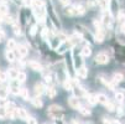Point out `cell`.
<instances>
[{"label":"cell","instance_id":"9","mask_svg":"<svg viewBox=\"0 0 125 124\" xmlns=\"http://www.w3.org/2000/svg\"><path fill=\"white\" fill-rule=\"evenodd\" d=\"M33 90H35V94H36V96H41L45 92V87H43L42 83H36Z\"/></svg>","mask_w":125,"mask_h":124},{"label":"cell","instance_id":"18","mask_svg":"<svg viewBox=\"0 0 125 124\" xmlns=\"http://www.w3.org/2000/svg\"><path fill=\"white\" fill-rule=\"evenodd\" d=\"M6 73H8V77H9V78H11V79H16V76H17V73H19V71L15 69V68H10Z\"/></svg>","mask_w":125,"mask_h":124},{"label":"cell","instance_id":"22","mask_svg":"<svg viewBox=\"0 0 125 124\" xmlns=\"http://www.w3.org/2000/svg\"><path fill=\"white\" fill-rule=\"evenodd\" d=\"M16 42H15V40H12V39H9L8 40V42H6V47H8V50H15L16 48Z\"/></svg>","mask_w":125,"mask_h":124},{"label":"cell","instance_id":"11","mask_svg":"<svg viewBox=\"0 0 125 124\" xmlns=\"http://www.w3.org/2000/svg\"><path fill=\"white\" fill-rule=\"evenodd\" d=\"M8 14H9V8H8L6 3H1V4H0V17L5 16Z\"/></svg>","mask_w":125,"mask_h":124},{"label":"cell","instance_id":"40","mask_svg":"<svg viewBox=\"0 0 125 124\" xmlns=\"http://www.w3.org/2000/svg\"><path fill=\"white\" fill-rule=\"evenodd\" d=\"M61 1V4H63V5H69L71 4V0H60Z\"/></svg>","mask_w":125,"mask_h":124},{"label":"cell","instance_id":"27","mask_svg":"<svg viewBox=\"0 0 125 124\" xmlns=\"http://www.w3.org/2000/svg\"><path fill=\"white\" fill-rule=\"evenodd\" d=\"M63 87H64L66 91H72V90H73V84H72V82H71V79H67V81L63 83Z\"/></svg>","mask_w":125,"mask_h":124},{"label":"cell","instance_id":"2","mask_svg":"<svg viewBox=\"0 0 125 124\" xmlns=\"http://www.w3.org/2000/svg\"><path fill=\"white\" fill-rule=\"evenodd\" d=\"M95 62L99 63V65H105L109 62V56L105 54V52H100L95 56Z\"/></svg>","mask_w":125,"mask_h":124},{"label":"cell","instance_id":"32","mask_svg":"<svg viewBox=\"0 0 125 124\" xmlns=\"http://www.w3.org/2000/svg\"><path fill=\"white\" fill-rule=\"evenodd\" d=\"M6 117H8V114H6L5 107H0V119H1V120H4Z\"/></svg>","mask_w":125,"mask_h":124},{"label":"cell","instance_id":"21","mask_svg":"<svg viewBox=\"0 0 125 124\" xmlns=\"http://www.w3.org/2000/svg\"><path fill=\"white\" fill-rule=\"evenodd\" d=\"M16 81L19 83H24L26 81V73L25 72H19L17 76H16Z\"/></svg>","mask_w":125,"mask_h":124},{"label":"cell","instance_id":"7","mask_svg":"<svg viewBox=\"0 0 125 124\" xmlns=\"http://www.w3.org/2000/svg\"><path fill=\"white\" fill-rule=\"evenodd\" d=\"M17 118L21 120H27L29 119V113L24 108H17Z\"/></svg>","mask_w":125,"mask_h":124},{"label":"cell","instance_id":"23","mask_svg":"<svg viewBox=\"0 0 125 124\" xmlns=\"http://www.w3.org/2000/svg\"><path fill=\"white\" fill-rule=\"evenodd\" d=\"M78 111H79V113L82 115H91V111H89L87 107H83V105H79Z\"/></svg>","mask_w":125,"mask_h":124},{"label":"cell","instance_id":"20","mask_svg":"<svg viewBox=\"0 0 125 124\" xmlns=\"http://www.w3.org/2000/svg\"><path fill=\"white\" fill-rule=\"evenodd\" d=\"M19 94L21 96V98H22V99L29 101V90H26V88H20Z\"/></svg>","mask_w":125,"mask_h":124},{"label":"cell","instance_id":"12","mask_svg":"<svg viewBox=\"0 0 125 124\" xmlns=\"http://www.w3.org/2000/svg\"><path fill=\"white\" fill-rule=\"evenodd\" d=\"M66 14L68 16H76V15H78L77 10H76V6H67L66 8Z\"/></svg>","mask_w":125,"mask_h":124},{"label":"cell","instance_id":"24","mask_svg":"<svg viewBox=\"0 0 125 124\" xmlns=\"http://www.w3.org/2000/svg\"><path fill=\"white\" fill-rule=\"evenodd\" d=\"M124 99H125V96H124L123 92H116V93H115V101H116L118 103H123Z\"/></svg>","mask_w":125,"mask_h":124},{"label":"cell","instance_id":"35","mask_svg":"<svg viewBox=\"0 0 125 124\" xmlns=\"http://www.w3.org/2000/svg\"><path fill=\"white\" fill-rule=\"evenodd\" d=\"M105 107H106V109H108L109 112H114L115 111V105L113 104V103H110V102H108L105 104Z\"/></svg>","mask_w":125,"mask_h":124},{"label":"cell","instance_id":"5","mask_svg":"<svg viewBox=\"0 0 125 124\" xmlns=\"http://www.w3.org/2000/svg\"><path fill=\"white\" fill-rule=\"evenodd\" d=\"M16 48H17V55H19L20 57H25V56H27L29 50H27L26 46H24V45H17Z\"/></svg>","mask_w":125,"mask_h":124},{"label":"cell","instance_id":"39","mask_svg":"<svg viewBox=\"0 0 125 124\" xmlns=\"http://www.w3.org/2000/svg\"><path fill=\"white\" fill-rule=\"evenodd\" d=\"M6 104V99L5 98H0V107H5Z\"/></svg>","mask_w":125,"mask_h":124},{"label":"cell","instance_id":"26","mask_svg":"<svg viewBox=\"0 0 125 124\" xmlns=\"http://www.w3.org/2000/svg\"><path fill=\"white\" fill-rule=\"evenodd\" d=\"M46 94H47L50 98H53V97L56 96V90H55L53 87H48L47 91H46Z\"/></svg>","mask_w":125,"mask_h":124},{"label":"cell","instance_id":"30","mask_svg":"<svg viewBox=\"0 0 125 124\" xmlns=\"http://www.w3.org/2000/svg\"><path fill=\"white\" fill-rule=\"evenodd\" d=\"M113 79H114V82H121V81H124V76L121 73H114Z\"/></svg>","mask_w":125,"mask_h":124},{"label":"cell","instance_id":"42","mask_svg":"<svg viewBox=\"0 0 125 124\" xmlns=\"http://www.w3.org/2000/svg\"><path fill=\"white\" fill-rule=\"evenodd\" d=\"M22 1H24V4L27 5V6H29V5H32V0H22Z\"/></svg>","mask_w":125,"mask_h":124},{"label":"cell","instance_id":"13","mask_svg":"<svg viewBox=\"0 0 125 124\" xmlns=\"http://www.w3.org/2000/svg\"><path fill=\"white\" fill-rule=\"evenodd\" d=\"M97 41L98 42H103L104 41V39H105V31L103 30V29H99L98 30V34H97Z\"/></svg>","mask_w":125,"mask_h":124},{"label":"cell","instance_id":"29","mask_svg":"<svg viewBox=\"0 0 125 124\" xmlns=\"http://www.w3.org/2000/svg\"><path fill=\"white\" fill-rule=\"evenodd\" d=\"M76 94H77L76 97H78V98H79L81 96H85V91L83 90L82 87H76Z\"/></svg>","mask_w":125,"mask_h":124},{"label":"cell","instance_id":"4","mask_svg":"<svg viewBox=\"0 0 125 124\" xmlns=\"http://www.w3.org/2000/svg\"><path fill=\"white\" fill-rule=\"evenodd\" d=\"M9 90H10V92H11L12 94L17 96V94H19V92H20L19 82H17L16 79H12V82H11V83H10V86H9Z\"/></svg>","mask_w":125,"mask_h":124},{"label":"cell","instance_id":"38","mask_svg":"<svg viewBox=\"0 0 125 124\" xmlns=\"http://www.w3.org/2000/svg\"><path fill=\"white\" fill-rule=\"evenodd\" d=\"M26 122H27V124H37V120L35 118H29Z\"/></svg>","mask_w":125,"mask_h":124},{"label":"cell","instance_id":"31","mask_svg":"<svg viewBox=\"0 0 125 124\" xmlns=\"http://www.w3.org/2000/svg\"><path fill=\"white\" fill-rule=\"evenodd\" d=\"M8 97V90L5 87H0V98H5Z\"/></svg>","mask_w":125,"mask_h":124},{"label":"cell","instance_id":"41","mask_svg":"<svg viewBox=\"0 0 125 124\" xmlns=\"http://www.w3.org/2000/svg\"><path fill=\"white\" fill-rule=\"evenodd\" d=\"M45 78H46V82H47V83H52V77H51L50 75H47Z\"/></svg>","mask_w":125,"mask_h":124},{"label":"cell","instance_id":"15","mask_svg":"<svg viewBox=\"0 0 125 124\" xmlns=\"http://www.w3.org/2000/svg\"><path fill=\"white\" fill-rule=\"evenodd\" d=\"M77 75H78V77H81V78H85V77L88 76V68H85V67H81V68L78 69Z\"/></svg>","mask_w":125,"mask_h":124},{"label":"cell","instance_id":"1","mask_svg":"<svg viewBox=\"0 0 125 124\" xmlns=\"http://www.w3.org/2000/svg\"><path fill=\"white\" fill-rule=\"evenodd\" d=\"M47 115L53 120H62L63 117H64V111H63V108L61 107V105L52 104L47 109Z\"/></svg>","mask_w":125,"mask_h":124},{"label":"cell","instance_id":"33","mask_svg":"<svg viewBox=\"0 0 125 124\" xmlns=\"http://www.w3.org/2000/svg\"><path fill=\"white\" fill-rule=\"evenodd\" d=\"M12 30H14V32L16 34V35H21V29H20V26L17 25V24H12Z\"/></svg>","mask_w":125,"mask_h":124},{"label":"cell","instance_id":"44","mask_svg":"<svg viewBox=\"0 0 125 124\" xmlns=\"http://www.w3.org/2000/svg\"><path fill=\"white\" fill-rule=\"evenodd\" d=\"M71 124H81V123H78L77 120H72V123H71Z\"/></svg>","mask_w":125,"mask_h":124},{"label":"cell","instance_id":"28","mask_svg":"<svg viewBox=\"0 0 125 124\" xmlns=\"http://www.w3.org/2000/svg\"><path fill=\"white\" fill-rule=\"evenodd\" d=\"M6 81H8V73L5 72V71L0 69V82L4 83V82H6Z\"/></svg>","mask_w":125,"mask_h":124},{"label":"cell","instance_id":"14","mask_svg":"<svg viewBox=\"0 0 125 124\" xmlns=\"http://www.w3.org/2000/svg\"><path fill=\"white\" fill-rule=\"evenodd\" d=\"M31 103L35 105V107H36V108H41L42 107V105H43V103H42V101L36 96V97H35V98H32L31 99Z\"/></svg>","mask_w":125,"mask_h":124},{"label":"cell","instance_id":"25","mask_svg":"<svg viewBox=\"0 0 125 124\" xmlns=\"http://www.w3.org/2000/svg\"><path fill=\"white\" fill-rule=\"evenodd\" d=\"M118 23H119L120 25H124V24H125V12H124V11H120V12L118 14Z\"/></svg>","mask_w":125,"mask_h":124},{"label":"cell","instance_id":"19","mask_svg":"<svg viewBox=\"0 0 125 124\" xmlns=\"http://www.w3.org/2000/svg\"><path fill=\"white\" fill-rule=\"evenodd\" d=\"M91 55H92L91 47H89V46H84V47L82 48V56H83V57H89Z\"/></svg>","mask_w":125,"mask_h":124},{"label":"cell","instance_id":"6","mask_svg":"<svg viewBox=\"0 0 125 124\" xmlns=\"http://www.w3.org/2000/svg\"><path fill=\"white\" fill-rule=\"evenodd\" d=\"M29 67L31 68V69H33V71H36V72H42V66L39 63V62H36V61H30L29 63Z\"/></svg>","mask_w":125,"mask_h":124},{"label":"cell","instance_id":"37","mask_svg":"<svg viewBox=\"0 0 125 124\" xmlns=\"http://www.w3.org/2000/svg\"><path fill=\"white\" fill-rule=\"evenodd\" d=\"M103 123H104V124H113V120H112L110 118H105V117H104V118H103Z\"/></svg>","mask_w":125,"mask_h":124},{"label":"cell","instance_id":"45","mask_svg":"<svg viewBox=\"0 0 125 124\" xmlns=\"http://www.w3.org/2000/svg\"><path fill=\"white\" fill-rule=\"evenodd\" d=\"M119 124H120V123H119Z\"/></svg>","mask_w":125,"mask_h":124},{"label":"cell","instance_id":"8","mask_svg":"<svg viewBox=\"0 0 125 124\" xmlns=\"http://www.w3.org/2000/svg\"><path fill=\"white\" fill-rule=\"evenodd\" d=\"M5 58H6V61H9V62H14V61H15L16 55H15L14 50H6V52H5Z\"/></svg>","mask_w":125,"mask_h":124},{"label":"cell","instance_id":"10","mask_svg":"<svg viewBox=\"0 0 125 124\" xmlns=\"http://www.w3.org/2000/svg\"><path fill=\"white\" fill-rule=\"evenodd\" d=\"M97 96V101H98V103H102V104H106L109 101H108V97H106L105 94H103V93H98V94H95Z\"/></svg>","mask_w":125,"mask_h":124},{"label":"cell","instance_id":"43","mask_svg":"<svg viewBox=\"0 0 125 124\" xmlns=\"http://www.w3.org/2000/svg\"><path fill=\"white\" fill-rule=\"evenodd\" d=\"M121 32L125 35V24H124V25H121Z\"/></svg>","mask_w":125,"mask_h":124},{"label":"cell","instance_id":"3","mask_svg":"<svg viewBox=\"0 0 125 124\" xmlns=\"http://www.w3.org/2000/svg\"><path fill=\"white\" fill-rule=\"evenodd\" d=\"M68 104L72 109H78L79 105H81V102H79V98L78 97H71L68 98Z\"/></svg>","mask_w":125,"mask_h":124},{"label":"cell","instance_id":"16","mask_svg":"<svg viewBox=\"0 0 125 124\" xmlns=\"http://www.w3.org/2000/svg\"><path fill=\"white\" fill-rule=\"evenodd\" d=\"M87 101H88L89 104H92V105H95V104L98 103L95 94H87Z\"/></svg>","mask_w":125,"mask_h":124},{"label":"cell","instance_id":"17","mask_svg":"<svg viewBox=\"0 0 125 124\" xmlns=\"http://www.w3.org/2000/svg\"><path fill=\"white\" fill-rule=\"evenodd\" d=\"M102 23H103L104 25H110V24H112V16H110V14H106V12H104Z\"/></svg>","mask_w":125,"mask_h":124},{"label":"cell","instance_id":"34","mask_svg":"<svg viewBox=\"0 0 125 124\" xmlns=\"http://www.w3.org/2000/svg\"><path fill=\"white\" fill-rule=\"evenodd\" d=\"M76 10H77V14H78V15H82V14L85 12V8H84L83 5H77V6H76Z\"/></svg>","mask_w":125,"mask_h":124},{"label":"cell","instance_id":"36","mask_svg":"<svg viewBox=\"0 0 125 124\" xmlns=\"http://www.w3.org/2000/svg\"><path fill=\"white\" fill-rule=\"evenodd\" d=\"M6 39V35H5V32L1 30V29H0V42H1V41H4Z\"/></svg>","mask_w":125,"mask_h":124}]
</instances>
